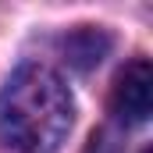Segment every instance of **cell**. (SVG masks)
<instances>
[{
	"instance_id": "1",
	"label": "cell",
	"mask_w": 153,
	"mask_h": 153,
	"mask_svg": "<svg viewBox=\"0 0 153 153\" xmlns=\"http://www.w3.org/2000/svg\"><path fill=\"white\" fill-rule=\"evenodd\" d=\"M75 121V103L61 75L22 64L0 89V143L14 153H57Z\"/></svg>"
},
{
	"instance_id": "2",
	"label": "cell",
	"mask_w": 153,
	"mask_h": 153,
	"mask_svg": "<svg viewBox=\"0 0 153 153\" xmlns=\"http://www.w3.org/2000/svg\"><path fill=\"white\" fill-rule=\"evenodd\" d=\"M111 107L128 125H143L150 117V111H153V68H150V61H132V64L121 68V75L114 78Z\"/></svg>"
},
{
	"instance_id": "3",
	"label": "cell",
	"mask_w": 153,
	"mask_h": 153,
	"mask_svg": "<svg viewBox=\"0 0 153 153\" xmlns=\"http://www.w3.org/2000/svg\"><path fill=\"white\" fill-rule=\"evenodd\" d=\"M61 50H64V61H71L75 68H93L111 50V39H107V32H100L93 25H82L61 39Z\"/></svg>"
},
{
	"instance_id": "4",
	"label": "cell",
	"mask_w": 153,
	"mask_h": 153,
	"mask_svg": "<svg viewBox=\"0 0 153 153\" xmlns=\"http://www.w3.org/2000/svg\"><path fill=\"white\" fill-rule=\"evenodd\" d=\"M146 153H150V150H146Z\"/></svg>"
}]
</instances>
